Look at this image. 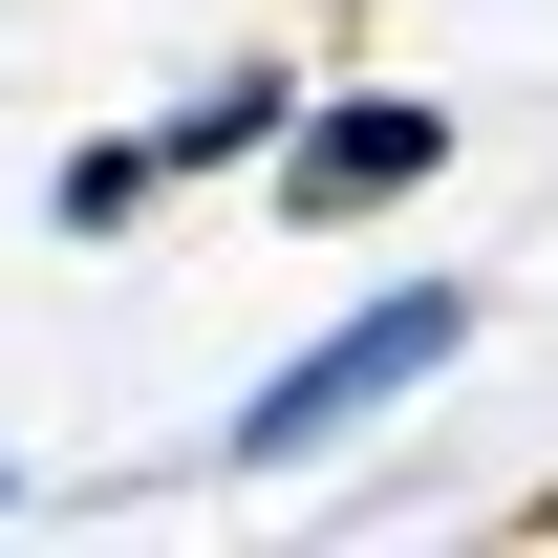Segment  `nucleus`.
I'll use <instances>...</instances> for the list:
<instances>
[{"label": "nucleus", "mask_w": 558, "mask_h": 558, "mask_svg": "<svg viewBox=\"0 0 558 558\" xmlns=\"http://www.w3.org/2000/svg\"><path fill=\"white\" fill-rule=\"evenodd\" d=\"M473 365V279H365L323 344H279L236 409H215V473H301V451H344L365 409H409V387H451Z\"/></svg>", "instance_id": "nucleus-1"}, {"label": "nucleus", "mask_w": 558, "mask_h": 558, "mask_svg": "<svg viewBox=\"0 0 558 558\" xmlns=\"http://www.w3.org/2000/svg\"><path fill=\"white\" fill-rule=\"evenodd\" d=\"M258 172H279V236H365V215H409L451 172V108L429 86H301Z\"/></svg>", "instance_id": "nucleus-2"}, {"label": "nucleus", "mask_w": 558, "mask_h": 558, "mask_svg": "<svg viewBox=\"0 0 558 558\" xmlns=\"http://www.w3.org/2000/svg\"><path fill=\"white\" fill-rule=\"evenodd\" d=\"M279 108H301V65H279V44H236V65H194L172 108H150V172H172V194H194V172H258Z\"/></svg>", "instance_id": "nucleus-3"}, {"label": "nucleus", "mask_w": 558, "mask_h": 558, "mask_svg": "<svg viewBox=\"0 0 558 558\" xmlns=\"http://www.w3.org/2000/svg\"><path fill=\"white\" fill-rule=\"evenodd\" d=\"M150 194H172V172H150V130H86V150H65V194H44V215H65V236H130Z\"/></svg>", "instance_id": "nucleus-4"}, {"label": "nucleus", "mask_w": 558, "mask_h": 558, "mask_svg": "<svg viewBox=\"0 0 558 558\" xmlns=\"http://www.w3.org/2000/svg\"><path fill=\"white\" fill-rule=\"evenodd\" d=\"M0 515H22V473H0Z\"/></svg>", "instance_id": "nucleus-5"}]
</instances>
